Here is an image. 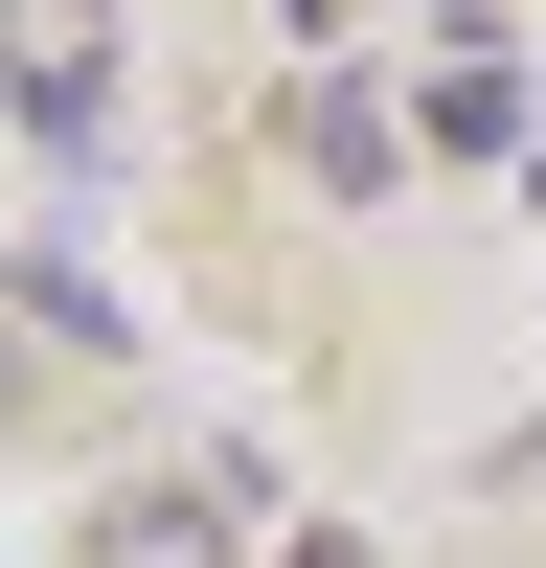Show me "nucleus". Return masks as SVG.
<instances>
[{
	"instance_id": "f257e3e1",
	"label": "nucleus",
	"mask_w": 546,
	"mask_h": 568,
	"mask_svg": "<svg viewBox=\"0 0 546 568\" xmlns=\"http://www.w3.org/2000/svg\"><path fill=\"white\" fill-rule=\"evenodd\" d=\"M410 136H455V160H501V136H524V69H501V45H433V114Z\"/></svg>"
},
{
	"instance_id": "f03ea898",
	"label": "nucleus",
	"mask_w": 546,
	"mask_h": 568,
	"mask_svg": "<svg viewBox=\"0 0 546 568\" xmlns=\"http://www.w3.org/2000/svg\"><path fill=\"white\" fill-rule=\"evenodd\" d=\"M91 568H228V524L160 478V500H114V524H91Z\"/></svg>"
},
{
	"instance_id": "7ed1b4c3",
	"label": "nucleus",
	"mask_w": 546,
	"mask_h": 568,
	"mask_svg": "<svg viewBox=\"0 0 546 568\" xmlns=\"http://www.w3.org/2000/svg\"><path fill=\"white\" fill-rule=\"evenodd\" d=\"M296 160H318V182H342V205H364V182H387V160H410V136H387V114H364V91H318V114H296Z\"/></svg>"
},
{
	"instance_id": "20e7f679",
	"label": "nucleus",
	"mask_w": 546,
	"mask_h": 568,
	"mask_svg": "<svg viewBox=\"0 0 546 568\" xmlns=\"http://www.w3.org/2000/svg\"><path fill=\"white\" fill-rule=\"evenodd\" d=\"M0 409H23V364H0Z\"/></svg>"
}]
</instances>
